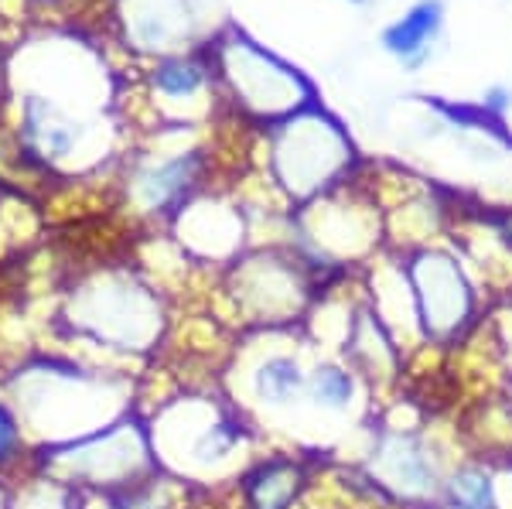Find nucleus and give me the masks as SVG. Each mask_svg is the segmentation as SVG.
Returning <instances> with one entry per match:
<instances>
[{"instance_id": "obj_5", "label": "nucleus", "mask_w": 512, "mask_h": 509, "mask_svg": "<svg viewBox=\"0 0 512 509\" xmlns=\"http://www.w3.org/2000/svg\"><path fill=\"white\" fill-rule=\"evenodd\" d=\"M311 393H315L318 404L325 407H345L352 400V380L349 373H342L338 366H321L311 376Z\"/></svg>"}, {"instance_id": "obj_4", "label": "nucleus", "mask_w": 512, "mask_h": 509, "mask_svg": "<svg viewBox=\"0 0 512 509\" xmlns=\"http://www.w3.org/2000/svg\"><path fill=\"white\" fill-rule=\"evenodd\" d=\"M154 86L168 96H192L198 86H202V69L195 62L175 59V62H164L154 69Z\"/></svg>"}, {"instance_id": "obj_7", "label": "nucleus", "mask_w": 512, "mask_h": 509, "mask_svg": "<svg viewBox=\"0 0 512 509\" xmlns=\"http://www.w3.org/2000/svg\"><path fill=\"white\" fill-rule=\"evenodd\" d=\"M18 438H21V434H18V421L11 417V410L0 407V462L14 455V448H18Z\"/></svg>"}, {"instance_id": "obj_1", "label": "nucleus", "mask_w": 512, "mask_h": 509, "mask_svg": "<svg viewBox=\"0 0 512 509\" xmlns=\"http://www.w3.org/2000/svg\"><path fill=\"white\" fill-rule=\"evenodd\" d=\"M437 28H441V4H437V0H420V4L410 7L400 21H393L390 28L383 31V45L390 48L400 62L420 65L437 35Z\"/></svg>"}, {"instance_id": "obj_2", "label": "nucleus", "mask_w": 512, "mask_h": 509, "mask_svg": "<svg viewBox=\"0 0 512 509\" xmlns=\"http://www.w3.org/2000/svg\"><path fill=\"white\" fill-rule=\"evenodd\" d=\"M253 387H256V397H260L263 404H291L304 387V373L294 359L274 356L256 369Z\"/></svg>"}, {"instance_id": "obj_8", "label": "nucleus", "mask_w": 512, "mask_h": 509, "mask_svg": "<svg viewBox=\"0 0 512 509\" xmlns=\"http://www.w3.org/2000/svg\"><path fill=\"white\" fill-rule=\"evenodd\" d=\"M509 103H512V93H509V89H502V86H495V89H489V93H485V110L502 113Z\"/></svg>"}, {"instance_id": "obj_6", "label": "nucleus", "mask_w": 512, "mask_h": 509, "mask_svg": "<svg viewBox=\"0 0 512 509\" xmlns=\"http://www.w3.org/2000/svg\"><path fill=\"white\" fill-rule=\"evenodd\" d=\"M454 503L461 509H492V492H489V479H482V475L475 472H465L454 479Z\"/></svg>"}, {"instance_id": "obj_3", "label": "nucleus", "mask_w": 512, "mask_h": 509, "mask_svg": "<svg viewBox=\"0 0 512 509\" xmlns=\"http://www.w3.org/2000/svg\"><path fill=\"white\" fill-rule=\"evenodd\" d=\"M195 168H198V158H195V154H188V158H175V161L161 164V168L154 171V175L144 182V195H147V202H151V205H161V202H168V199H175V195H181L188 185H192Z\"/></svg>"}]
</instances>
